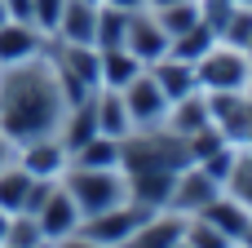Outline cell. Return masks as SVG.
I'll list each match as a JSON object with an SVG mask.
<instances>
[{"instance_id":"34","label":"cell","mask_w":252,"mask_h":248,"mask_svg":"<svg viewBox=\"0 0 252 248\" xmlns=\"http://www.w3.org/2000/svg\"><path fill=\"white\" fill-rule=\"evenodd\" d=\"M9 160H13V142H9L4 129H0V164H9Z\"/></svg>"},{"instance_id":"25","label":"cell","mask_w":252,"mask_h":248,"mask_svg":"<svg viewBox=\"0 0 252 248\" xmlns=\"http://www.w3.org/2000/svg\"><path fill=\"white\" fill-rule=\"evenodd\" d=\"M151 13H155L159 27L168 31V40H177L182 31L199 27V4H195V0H177V4H168V9H151Z\"/></svg>"},{"instance_id":"7","label":"cell","mask_w":252,"mask_h":248,"mask_svg":"<svg viewBox=\"0 0 252 248\" xmlns=\"http://www.w3.org/2000/svg\"><path fill=\"white\" fill-rule=\"evenodd\" d=\"M151 209L146 204H137V200H124V204H115V209H106V213H97V217H84L80 222V231L89 235V240H97V244L106 248H120L137 226H142V217H146Z\"/></svg>"},{"instance_id":"1","label":"cell","mask_w":252,"mask_h":248,"mask_svg":"<svg viewBox=\"0 0 252 248\" xmlns=\"http://www.w3.org/2000/svg\"><path fill=\"white\" fill-rule=\"evenodd\" d=\"M66 106H71V93L58 75L49 49L27 62L0 67V129L13 146L31 142V138H53L62 129Z\"/></svg>"},{"instance_id":"33","label":"cell","mask_w":252,"mask_h":248,"mask_svg":"<svg viewBox=\"0 0 252 248\" xmlns=\"http://www.w3.org/2000/svg\"><path fill=\"white\" fill-rule=\"evenodd\" d=\"M102 4H111V9H124V13H137V9H146V0H102Z\"/></svg>"},{"instance_id":"17","label":"cell","mask_w":252,"mask_h":248,"mask_svg":"<svg viewBox=\"0 0 252 248\" xmlns=\"http://www.w3.org/2000/svg\"><path fill=\"white\" fill-rule=\"evenodd\" d=\"M146 71L155 75V84L164 89V98H168V102H177V98H186V93H195V89H199V80H195V62H186V58L164 53V58H159V62H151Z\"/></svg>"},{"instance_id":"14","label":"cell","mask_w":252,"mask_h":248,"mask_svg":"<svg viewBox=\"0 0 252 248\" xmlns=\"http://www.w3.org/2000/svg\"><path fill=\"white\" fill-rule=\"evenodd\" d=\"M44 49H49V35L35 22H22V18H4L0 22V67L27 62V58H35Z\"/></svg>"},{"instance_id":"9","label":"cell","mask_w":252,"mask_h":248,"mask_svg":"<svg viewBox=\"0 0 252 248\" xmlns=\"http://www.w3.org/2000/svg\"><path fill=\"white\" fill-rule=\"evenodd\" d=\"M13 160H18L31 177H40V182H62V173L71 169V155H66V146L58 142V133H53V138L18 142V146H13Z\"/></svg>"},{"instance_id":"21","label":"cell","mask_w":252,"mask_h":248,"mask_svg":"<svg viewBox=\"0 0 252 248\" xmlns=\"http://www.w3.org/2000/svg\"><path fill=\"white\" fill-rule=\"evenodd\" d=\"M142 71H146V67H142L124 44H120V49H102V62H97V80H102V84H97V89H124V84L137 80Z\"/></svg>"},{"instance_id":"2","label":"cell","mask_w":252,"mask_h":248,"mask_svg":"<svg viewBox=\"0 0 252 248\" xmlns=\"http://www.w3.org/2000/svg\"><path fill=\"white\" fill-rule=\"evenodd\" d=\"M186 164H190V146L168 124L133 129L128 138H120V169L124 173H182Z\"/></svg>"},{"instance_id":"45","label":"cell","mask_w":252,"mask_h":248,"mask_svg":"<svg viewBox=\"0 0 252 248\" xmlns=\"http://www.w3.org/2000/svg\"><path fill=\"white\" fill-rule=\"evenodd\" d=\"M235 248H239V244H235Z\"/></svg>"},{"instance_id":"41","label":"cell","mask_w":252,"mask_h":248,"mask_svg":"<svg viewBox=\"0 0 252 248\" xmlns=\"http://www.w3.org/2000/svg\"><path fill=\"white\" fill-rule=\"evenodd\" d=\"M248 93H252V80H248Z\"/></svg>"},{"instance_id":"15","label":"cell","mask_w":252,"mask_h":248,"mask_svg":"<svg viewBox=\"0 0 252 248\" xmlns=\"http://www.w3.org/2000/svg\"><path fill=\"white\" fill-rule=\"evenodd\" d=\"M53 40L58 44H93L97 40V0H66Z\"/></svg>"},{"instance_id":"44","label":"cell","mask_w":252,"mask_h":248,"mask_svg":"<svg viewBox=\"0 0 252 248\" xmlns=\"http://www.w3.org/2000/svg\"><path fill=\"white\" fill-rule=\"evenodd\" d=\"M44 248H49V244H44Z\"/></svg>"},{"instance_id":"18","label":"cell","mask_w":252,"mask_h":248,"mask_svg":"<svg viewBox=\"0 0 252 248\" xmlns=\"http://www.w3.org/2000/svg\"><path fill=\"white\" fill-rule=\"evenodd\" d=\"M97 138V115H93V93L89 98H80V102H71L66 106V115H62V129H58V142L66 146V155H75L84 142H93Z\"/></svg>"},{"instance_id":"37","label":"cell","mask_w":252,"mask_h":248,"mask_svg":"<svg viewBox=\"0 0 252 248\" xmlns=\"http://www.w3.org/2000/svg\"><path fill=\"white\" fill-rule=\"evenodd\" d=\"M239 248H252V226H248V235H244V240H239Z\"/></svg>"},{"instance_id":"10","label":"cell","mask_w":252,"mask_h":248,"mask_svg":"<svg viewBox=\"0 0 252 248\" xmlns=\"http://www.w3.org/2000/svg\"><path fill=\"white\" fill-rule=\"evenodd\" d=\"M120 93H124V106H128L133 129H151V124H164L168 120V98H164V89L155 84L151 71H142L137 80H128Z\"/></svg>"},{"instance_id":"28","label":"cell","mask_w":252,"mask_h":248,"mask_svg":"<svg viewBox=\"0 0 252 248\" xmlns=\"http://www.w3.org/2000/svg\"><path fill=\"white\" fill-rule=\"evenodd\" d=\"M186 248H235L208 217H186V235H182Z\"/></svg>"},{"instance_id":"13","label":"cell","mask_w":252,"mask_h":248,"mask_svg":"<svg viewBox=\"0 0 252 248\" xmlns=\"http://www.w3.org/2000/svg\"><path fill=\"white\" fill-rule=\"evenodd\" d=\"M186 235V217L177 209H151L142 217V226L124 240L120 248H177Z\"/></svg>"},{"instance_id":"40","label":"cell","mask_w":252,"mask_h":248,"mask_svg":"<svg viewBox=\"0 0 252 248\" xmlns=\"http://www.w3.org/2000/svg\"><path fill=\"white\" fill-rule=\"evenodd\" d=\"M248 58H252V40H248Z\"/></svg>"},{"instance_id":"27","label":"cell","mask_w":252,"mask_h":248,"mask_svg":"<svg viewBox=\"0 0 252 248\" xmlns=\"http://www.w3.org/2000/svg\"><path fill=\"white\" fill-rule=\"evenodd\" d=\"M49 240L40 235V222L31 213H13L9 217V235H4V248H44Z\"/></svg>"},{"instance_id":"23","label":"cell","mask_w":252,"mask_h":248,"mask_svg":"<svg viewBox=\"0 0 252 248\" xmlns=\"http://www.w3.org/2000/svg\"><path fill=\"white\" fill-rule=\"evenodd\" d=\"M71 164H80V169H115V164H120V142L106 138V133H97L93 142H84V146L71 155Z\"/></svg>"},{"instance_id":"22","label":"cell","mask_w":252,"mask_h":248,"mask_svg":"<svg viewBox=\"0 0 252 248\" xmlns=\"http://www.w3.org/2000/svg\"><path fill=\"white\" fill-rule=\"evenodd\" d=\"M226 195H235L239 204L252 209V142L235 146V160H230V173H226Z\"/></svg>"},{"instance_id":"26","label":"cell","mask_w":252,"mask_h":248,"mask_svg":"<svg viewBox=\"0 0 252 248\" xmlns=\"http://www.w3.org/2000/svg\"><path fill=\"white\" fill-rule=\"evenodd\" d=\"M213 44H217V35H213V31H208L204 22H199V27L182 31V35L173 40V49H168V53H173V58H186V62H199V58H204V53H208Z\"/></svg>"},{"instance_id":"29","label":"cell","mask_w":252,"mask_h":248,"mask_svg":"<svg viewBox=\"0 0 252 248\" xmlns=\"http://www.w3.org/2000/svg\"><path fill=\"white\" fill-rule=\"evenodd\" d=\"M217 40H226V44H235V49H248V40H252V4H235V9H230V18H226V27L217 31Z\"/></svg>"},{"instance_id":"24","label":"cell","mask_w":252,"mask_h":248,"mask_svg":"<svg viewBox=\"0 0 252 248\" xmlns=\"http://www.w3.org/2000/svg\"><path fill=\"white\" fill-rule=\"evenodd\" d=\"M124 31H128V13L124 9H111L97 0V49H120L124 44Z\"/></svg>"},{"instance_id":"19","label":"cell","mask_w":252,"mask_h":248,"mask_svg":"<svg viewBox=\"0 0 252 248\" xmlns=\"http://www.w3.org/2000/svg\"><path fill=\"white\" fill-rule=\"evenodd\" d=\"M93 115H97V133H106L115 142L133 133V120H128V106H124L120 89H93Z\"/></svg>"},{"instance_id":"30","label":"cell","mask_w":252,"mask_h":248,"mask_svg":"<svg viewBox=\"0 0 252 248\" xmlns=\"http://www.w3.org/2000/svg\"><path fill=\"white\" fill-rule=\"evenodd\" d=\"M62 9H66V0H31V22L53 40V31H58V18H62Z\"/></svg>"},{"instance_id":"16","label":"cell","mask_w":252,"mask_h":248,"mask_svg":"<svg viewBox=\"0 0 252 248\" xmlns=\"http://www.w3.org/2000/svg\"><path fill=\"white\" fill-rule=\"evenodd\" d=\"M195 217H208V222H213L230 244H239V240L248 235V226H252V209H248V204H239L235 195H226V191H221L204 213H195Z\"/></svg>"},{"instance_id":"32","label":"cell","mask_w":252,"mask_h":248,"mask_svg":"<svg viewBox=\"0 0 252 248\" xmlns=\"http://www.w3.org/2000/svg\"><path fill=\"white\" fill-rule=\"evenodd\" d=\"M4 13H9V18L31 22V0H4Z\"/></svg>"},{"instance_id":"5","label":"cell","mask_w":252,"mask_h":248,"mask_svg":"<svg viewBox=\"0 0 252 248\" xmlns=\"http://www.w3.org/2000/svg\"><path fill=\"white\" fill-rule=\"evenodd\" d=\"M58 182H40V177H31L18 160H9V164H0V209L13 217V213H35L40 209V200L53 191Z\"/></svg>"},{"instance_id":"4","label":"cell","mask_w":252,"mask_h":248,"mask_svg":"<svg viewBox=\"0 0 252 248\" xmlns=\"http://www.w3.org/2000/svg\"><path fill=\"white\" fill-rule=\"evenodd\" d=\"M195 80H199L204 93H239V89H248V80H252L248 49H235V44L217 40V44L195 62Z\"/></svg>"},{"instance_id":"6","label":"cell","mask_w":252,"mask_h":248,"mask_svg":"<svg viewBox=\"0 0 252 248\" xmlns=\"http://www.w3.org/2000/svg\"><path fill=\"white\" fill-rule=\"evenodd\" d=\"M208 111H213V129L230 142V146H244L252 142V93H208Z\"/></svg>"},{"instance_id":"8","label":"cell","mask_w":252,"mask_h":248,"mask_svg":"<svg viewBox=\"0 0 252 248\" xmlns=\"http://www.w3.org/2000/svg\"><path fill=\"white\" fill-rule=\"evenodd\" d=\"M217 195H221V182H217L208 169H199V164H186V169L173 177L168 209H177L182 217H195V213H204V209H208Z\"/></svg>"},{"instance_id":"38","label":"cell","mask_w":252,"mask_h":248,"mask_svg":"<svg viewBox=\"0 0 252 248\" xmlns=\"http://www.w3.org/2000/svg\"><path fill=\"white\" fill-rule=\"evenodd\" d=\"M4 18H9V13H4V0H0V22H4Z\"/></svg>"},{"instance_id":"20","label":"cell","mask_w":252,"mask_h":248,"mask_svg":"<svg viewBox=\"0 0 252 248\" xmlns=\"http://www.w3.org/2000/svg\"><path fill=\"white\" fill-rule=\"evenodd\" d=\"M164 124H168V129H177L182 138H190V133L208 129V124H213V111H208V93H204V89H195V93H186V98L168 102V120H164Z\"/></svg>"},{"instance_id":"11","label":"cell","mask_w":252,"mask_h":248,"mask_svg":"<svg viewBox=\"0 0 252 248\" xmlns=\"http://www.w3.org/2000/svg\"><path fill=\"white\" fill-rule=\"evenodd\" d=\"M124 49H128V53L142 62V67H151V62H159V58L173 49V40H168V31L159 27V18H155L151 9H137V13H128Z\"/></svg>"},{"instance_id":"43","label":"cell","mask_w":252,"mask_h":248,"mask_svg":"<svg viewBox=\"0 0 252 248\" xmlns=\"http://www.w3.org/2000/svg\"><path fill=\"white\" fill-rule=\"evenodd\" d=\"M0 248H4V244H0Z\"/></svg>"},{"instance_id":"12","label":"cell","mask_w":252,"mask_h":248,"mask_svg":"<svg viewBox=\"0 0 252 248\" xmlns=\"http://www.w3.org/2000/svg\"><path fill=\"white\" fill-rule=\"evenodd\" d=\"M31 217L40 222V235H44L49 244H53V240H66V235H75V231H80V222H84V217H80V209H75V200L66 195V186H62V182L40 200V209H35Z\"/></svg>"},{"instance_id":"36","label":"cell","mask_w":252,"mask_h":248,"mask_svg":"<svg viewBox=\"0 0 252 248\" xmlns=\"http://www.w3.org/2000/svg\"><path fill=\"white\" fill-rule=\"evenodd\" d=\"M168 4H177V0H146V9H168Z\"/></svg>"},{"instance_id":"3","label":"cell","mask_w":252,"mask_h":248,"mask_svg":"<svg viewBox=\"0 0 252 248\" xmlns=\"http://www.w3.org/2000/svg\"><path fill=\"white\" fill-rule=\"evenodd\" d=\"M62 186H66V195L75 200L80 217H97V213H106V209L133 200V195H128V173H124L120 164H115V169H80V164H71V169L62 173Z\"/></svg>"},{"instance_id":"35","label":"cell","mask_w":252,"mask_h":248,"mask_svg":"<svg viewBox=\"0 0 252 248\" xmlns=\"http://www.w3.org/2000/svg\"><path fill=\"white\" fill-rule=\"evenodd\" d=\"M4 235H9V213L0 209V244H4Z\"/></svg>"},{"instance_id":"39","label":"cell","mask_w":252,"mask_h":248,"mask_svg":"<svg viewBox=\"0 0 252 248\" xmlns=\"http://www.w3.org/2000/svg\"><path fill=\"white\" fill-rule=\"evenodd\" d=\"M235 4H252V0H235Z\"/></svg>"},{"instance_id":"42","label":"cell","mask_w":252,"mask_h":248,"mask_svg":"<svg viewBox=\"0 0 252 248\" xmlns=\"http://www.w3.org/2000/svg\"><path fill=\"white\" fill-rule=\"evenodd\" d=\"M177 248H186V244H177Z\"/></svg>"},{"instance_id":"31","label":"cell","mask_w":252,"mask_h":248,"mask_svg":"<svg viewBox=\"0 0 252 248\" xmlns=\"http://www.w3.org/2000/svg\"><path fill=\"white\" fill-rule=\"evenodd\" d=\"M49 248H106V244H97V240H89L84 231H75V235H66V240H53Z\"/></svg>"}]
</instances>
